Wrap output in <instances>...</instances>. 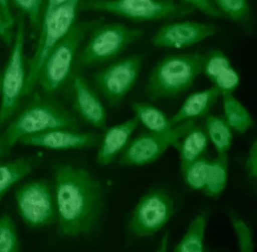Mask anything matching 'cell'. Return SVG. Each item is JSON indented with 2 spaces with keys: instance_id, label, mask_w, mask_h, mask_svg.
Instances as JSON below:
<instances>
[{
  "instance_id": "7a4b0ae2",
  "label": "cell",
  "mask_w": 257,
  "mask_h": 252,
  "mask_svg": "<svg viewBox=\"0 0 257 252\" xmlns=\"http://www.w3.org/2000/svg\"><path fill=\"white\" fill-rule=\"evenodd\" d=\"M76 117L50 97L35 94L0 136L7 153L22 137L55 128L78 130Z\"/></svg>"
},
{
  "instance_id": "44dd1931",
  "label": "cell",
  "mask_w": 257,
  "mask_h": 252,
  "mask_svg": "<svg viewBox=\"0 0 257 252\" xmlns=\"http://www.w3.org/2000/svg\"><path fill=\"white\" fill-rule=\"evenodd\" d=\"M222 96L224 120L231 128L237 132H245L252 124L249 113L232 94Z\"/></svg>"
},
{
  "instance_id": "f35d334b",
  "label": "cell",
  "mask_w": 257,
  "mask_h": 252,
  "mask_svg": "<svg viewBox=\"0 0 257 252\" xmlns=\"http://www.w3.org/2000/svg\"><path fill=\"white\" fill-rule=\"evenodd\" d=\"M0 88H1V78H0Z\"/></svg>"
},
{
  "instance_id": "d590c367",
  "label": "cell",
  "mask_w": 257,
  "mask_h": 252,
  "mask_svg": "<svg viewBox=\"0 0 257 252\" xmlns=\"http://www.w3.org/2000/svg\"><path fill=\"white\" fill-rule=\"evenodd\" d=\"M13 23V22H4V24L0 26V35L5 34L6 30L11 27Z\"/></svg>"
},
{
  "instance_id": "277c9868",
  "label": "cell",
  "mask_w": 257,
  "mask_h": 252,
  "mask_svg": "<svg viewBox=\"0 0 257 252\" xmlns=\"http://www.w3.org/2000/svg\"><path fill=\"white\" fill-rule=\"evenodd\" d=\"M102 19L76 22L68 34L52 49L40 71L38 83L51 95L69 81L77 50L91 29Z\"/></svg>"
},
{
  "instance_id": "2e32d148",
  "label": "cell",
  "mask_w": 257,
  "mask_h": 252,
  "mask_svg": "<svg viewBox=\"0 0 257 252\" xmlns=\"http://www.w3.org/2000/svg\"><path fill=\"white\" fill-rule=\"evenodd\" d=\"M202 72L221 95L232 94L239 83L238 73L232 67L228 57L218 50H212L204 56Z\"/></svg>"
},
{
  "instance_id": "1f68e13d",
  "label": "cell",
  "mask_w": 257,
  "mask_h": 252,
  "mask_svg": "<svg viewBox=\"0 0 257 252\" xmlns=\"http://www.w3.org/2000/svg\"><path fill=\"white\" fill-rule=\"evenodd\" d=\"M246 168L250 176L256 178L257 176V142L252 144L246 162Z\"/></svg>"
},
{
  "instance_id": "f546056e",
  "label": "cell",
  "mask_w": 257,
  "mask_h": 252,
  "mask_svg": "<svg viewBox=\"0 0 257 252\" xmlns=\"http://www.w3.org/2000/svg\"><path fill=\"white\" fill-rule=\"evenodd\" d=\"M44 0H13L16 6L26 13L33 26H38Z\"/></svg>"
},
{
  "instance_id": "9a60e30c",
  "label": "cell",
  "mask_w": 257,
  "mask_h": 252,
  "mask_svg": "<svg viewBox=\"0 0 257 252\" xmlns=\"http://www.w3.org/2000/svg\"><path fill=\"white\" fill-rule=\"evenodd\" d=\"M69 81L75 111L85 122L104 130L107 127L106 114L97 94L78 71L73 72Z\"/></svg>"
},
{
  "instance_id": "74e56055",
  "label": "cell",
  "mask_w": 257,
  "mask_h": 252,
  "mask_svg": "<svg viewBox=\"0 0 257 252\" xmlns=\"http://www.w3.org/2000/svg\"><path fill=\"white\" fill-rule=\"evenodd\" d=\"M4 24V21H3V19L0 14V26L3 25Z\"/></svg>"
},
{
  "instance_id": "4dcf8cb0",
  "label": "cell",
  "mask_w": 257,
  "mask_h": 252,
  "mask_svg": "<svg viewBox=\"0 0 257 252\" xmlns=\"http://www.w3.org/2000/svg\"><path fill=\"white\" fill-rule=\"evenodd\" d=\"M189 6L214 18H221L223 15L210 0H182Z\"/></svg>"
},
{
  "instance_id": "83f0119b",
  "label": "cell",
  "mask_w": 257,
  "mask_h": 252,
  "mask_svg": "<svg viewBox=\"0 0 257 252\" xmlns=\"http://www.w3.org/2000/svg\"><path fill=\"white\" fill-rule=\"evenodd\" d=\"M19 247L15 225L8 214H4L0 217V252H17Z\"/></svg>"
},
{
  "instance_id": "ab89813d",
  "label": "cell",
  "mask_w": 257,
  "mask_h": 252,
  "mask_svg": "<svg viewBox=\"0 0 257 252\" xmlns=\"http://www.w3.org/2000/svg\"><path fill=\"white\" fill-rule=\"evenodd\" d=\"M2 197H0V201H1V200Z\"/></svg>"
},
{
  "instance_id": "d6a6232c",
  "label": "cell",
  "mask_w": 257,
  "mask_h": 252,
  "mask_svg": "<svg viewBox=\"0 0 257 252\" xmlns=\"http://www.w3.org/2000/svg\"><path fill=\"white\" fill-rule=\"evenodd\" d=\"M69 0H46L43 19L47 17L56 8L66 3Z\"/></svg>"
},
{
  "instance_id": "ba28073f",
  "label": "cell",
  "mask_w": 257,
  "mask_h": 252,
  "mask_svg": "<svg viewBox=\"0 0 257 252\" xmlns=\"http://www.w3.org/2000/svg\"><path fill=\"white\" fill-rule=\"evenodd\" d=\"M24 27L20 19L10 56L1 78L0 128L12 118L24 95L27 75L25 67Z\"/></svg>"
},
{
  "instance_id": "4fadbf2b",
  "label": "cell",
  "mask_w": 257,
  "mask_h": 252,
  "mask_svg": "<svg viewBox=\"0 0 257 252\" xmlns=\"http://www.w3.org/2000/svg\"><path fill=\"white\" fill-rule=\"evenodd\" d=\"M216 27L195 22L174 23L161 27L152 36V44L159 48H183L214 35Z\"/></svg>"
},
{
  "instance_id": "3957f363",
  "label": "cell",
  "mask_w": 257,
  "mask_h": 252,
  "mask_svg": "<svg viewBox=\"0 0 257 252\" xmlns=\"http://www.w3.org/2000/svg\"><path fill=\"white\" fill-rule=\"evenodd\" d=\"M204 56L198 52L170 55L154 67L146 86L149 99L158 100L184 92L202 72Z\"/></svg>"
},
{
  "instance_id": "7c38bea8",
  "label": "cell",
  "mask_w": 257,
  "mask_h": 252,
  "mask_svg": "<svg viewBox=\"0 0 257 252\" xmlns=\"http://www.w3.org/2000/svg\"><path fill=\"white\" fill-rule=\"evenodd\" d=\"M172 201L161 190H154L143 197L129 221L131 232L139 237L150 236L168 221L173 214Z\"/></svg>"
},
{
  "instance_id": "8fae6325",
  "label": "cell",
  "mask_w": 257,
  "mask_h": 252,
  "mask_svg": "<svg viewBox=\"0 0 257 252\" xmlns=\"http://www.w3.org/2000/svg\"><path fill=\"white\" fill-rule=\"evenodd\" d=\"M142 63V56L133 55L115 61L95 74V84L109 105H119L132 89Z\"/></svg>"
},
{
  "instance_id": "ffe728a7",
  "label": "cell",
  "mask_w": 257,
  "mask_h": 252,
  "mask_svg": "<svg viewBox=\"0 0 257 252\" xmlns=\"http://www.w3.org/2000/svg\"><path fill=\"white\" fill-rule=\"evenodd\" d=\"M131 107L139 123L150 132L162 133L173 127L170 119L162 111L151 104L134 102L131 103Z\"/></svg>"
},
{
  "instance_id": "d4e9b609",
  "label": "cell",
  "mask_w": 257,
  "mask_h": 252,
  "mask_svg": "<svg viewBox=\"0 0 257 252\" xmlns=\"http://www.w3.org/2000/svg\"><path fill=\"white\" fill-rule=\"evenodd\" d=\"M205 220L200 215L192 222L187 232L174 248L176 252H202Z\"/></svg>"
},
{
  "instance_id": "9c48e42d",
  "label": "cell",
  "mask_w": 257,
  "mask_h": 252,
  "mask_svg": "<svg viewBox=\"0 0 257 252\" xmlns=\"http://www.w3.org/2000/svg\"><path fill=\"white\" fill-rule=\"evenodd\" d=\"M195 124L194 119L182 122L162 133H143L129 141L119 159L122 165H142L155 160L171 145L177 144L179 139Z\"/></svg>"
},
{
  "instance_id": "ac0fdd59",
  "label": "cell",
  "mask_w": 257,
  "mask_h": 252,
  "mask_svg": "<svg viewBox=\"0 0 257 252\" xmlns=\"http://www.w3.org/2000/svg\"><path fill=\"white\" fill-rule=\"evenodd\" d=\"M220 95L219 91L213 86L190 94L178 111L170 118L171 124L174 125L206 115Z\"/></svg>"
},
{
  "instance_id": "cb8c5ba5",
  "label": "cell",
  "mask_w": 257,
  "mask_h": 252,
  "mask_svg": "<svg viewBox=\"0 0 257 252\" xmlns=\"http://www.w3.org/2000/svg\"><path fill=\"white\" fill-rule=\"evenodd\" d=\"M227 156L226 154L218 155L210 161L207 178L203 188L206 195L218 196L224 189L227 180Z\"/></svg>"
},
{
  "instance_id": "8d00e7d4",
  "label": "cell",
  "mask_w": 257,
  "mask_h": 252,
  "mask_svg": "<svg viewBox=\"0 0 257 252\" xmlns=\"http://www.w3.org/2000/svg\"><path fill=\"white\" fill-rule=\"evenodd\" d=\"M7 154L4 147V145L0 139V158L3 156L5 154Z\"/></svg>"
},
{
  "instance_id": "5bb4252c",
  "label": "cell",
  "mask_w": 257,
  "mask_h": 252,
  "mask_svg": "<svg viewBox=\"0 0 257 252\" xmlns=\"http://www.w3.org/2000/svg\"><path fill=\"white\" fill-rule=\"evenodd\" d=\"M101 135L94 132L55 128L24 136L19 142L28 146L41 147L53 150L82 149L97 146Z\"/></svg>"
},
{
  "instance_id": "484cf974",
  "label": "cell",
  "mask_w": 257,
  "mask_h": 252,
  "mask_svg": "<svg viewBox=\"0 0 257 252\" xmlns=\"http://www.w3.org/2000/svg\"><path fill=\"white\" fill-rule=\"evenodd\" d=\"M210 161L202 156L190 163L182 172L186 184L194 190L203 189L207 178Z\"/></svg>"
},
{
  "instance_id": "7402d4cb",
  "label": "cell",
  "mask_w": 257,
  "mask_h": 252,
  "mask_svg": "<svg viewBox=\"0 0 257 252\" xmlns=\"http://www.w3.org/2000/svg\"><path fill=\"white\" fill-rule=\"evenodd\" d=\"M34 166V161L29 158H20L0 162V197L13 185L31 173Z\"/></svg>"
},
{
  "instance_id": "d6986e66",
  "label": "cell",
  "mask_w": 257,
  "mask_h": 252,
  "mask_svg": "<svg viewBox=\"0 0 257 252\" xmlns=\"http://www.w3.org/2000/svg\"><path fill=\"white\" fill-rule=\"evenodd\" d=\"M182 137V141L176 144L180 151L182 172L190 163L203 156L209 140L205 128L195 124Z\"/></svg>"
},
{
  "instance_id": "4316f807",
  "label": "cell",
  "mask_w": 257,
  "mask_h": 252,
  "mask_svg": "<svg viewBox=\"0 0 257 252\" xmlns=\"http://www.w3.org/2000/svg\"><path fill=\"white\" fill-rule=\"evenodd\" d=\"M218 10L230 20L237 23L245 22L250 9L247 0H214Z\"/></svg>"
},
{
  "instance_id": "30bf717a",
  "label": "cell",
  "mask_w": 257,
  "mask_h": 252,
  "mask_svg": "<svg viewBox=\"0 0 257 252\" xmlns=\"http://www.w3.org/2000/svg\"><path fill=\"white\" fill-rule=\"evenodd\" d=\"M19 213L31 228L52 224L56 218L55 198L48 182L36 180L20 187L15 193Z\"/></svg>"
},
{
  "instance_id": "5b68a950",
  "label": "cell",
  "mask_w": 257,
  "mask_h": 252,
  "mask_svg": "<svg viewBox=\"0 0 257 252\" xmlns=\"http://www.w3.org/2000/svg\"><path fill=\"white\" fill-rule=\"evenodd\" d=\"M82 0H69L56 8L43 20L40 39L29 65L24 90L29 95L34 90L41 69L54 47L70 31L76 19Z\"/></svg>"
},
{
  "instance_id": "e575fe53",
  "label": "cell",
  "mask_w": 257,
  "mask_h": 252,
  "mask_svg": "<svg viewBox=\"0 0 257 252\" xmlns=\"http://www.w3.org/2000/svg\"><path fill=\"white\" fill-rule=\"evenodd\" d=\"M168 234H166L161 242L160 248L159 249V251H165L167 249V244H168Z\"/></svg>"
},
{
  "instance_id": "8992f818",
  "label": "cell",
  "mask_w": 257,
  "mask_h": 252,
  "mask_svg": "<svg viewBox=\"0 0 257 252\" xmlns=\"http://www.w3.org/2000/svg\"><path fill=\"white\" fill-rule=\"evenodd\" d=\"M86 45L76 61L80 67H87L114 58L127 46L140 38L143 31L120 23L100 22L89 33Z\"/></svg>"
},
{
  "instance_id": "836d02e7",
  "label": "cell",
  "mask_w": 257,
  "mask_h": 252,
  "mask_svg": "<svg viewBox=\"0 0 257 252\" xmlns=\"http://www.w3.org/2000/svg\"><path fill=\"white\" fill-rule=\"evenodd\" d=\"M0 10L3 21L13 22L8 5V0H0Z\"/></svg>"
},
{
  "instance_id": "603a6c76",
  "label": "cell",
  "mask_w": 257,
  "mask_h": 252,
  "mask_svg": "<svg viewBox=\"0 0 257 252\" xmlns=\"http://www.w3.org/2000/svg\"><path fill=\"white\" fill-rule=\"evenodd\" d=\"M205 129L218 155L226 154L231 144L232 135L231 128L225 120L217 116L208 115L205 118Z\"/></svg>"
},
{
  "instance_id": "52a82bcc",
  "label": "cell",
  "mask_w": 257,
  "mask_h": 252,
  "mask_svg": "<svg viewBox=\"0 0 257 252\" xmlns=\"http://www.w3.org/2000/svg\"><path fill=\"white\" fill-rule=\"evenodd\" d=\"M79 11L107 12L142 22L184 17L193 12L194 9L171 0H82Z\"/></svg>"
},
{
  "instance_id": "6da1fadb",
  "label": "cell",
  "mask_w": 257,
  "mask_h": 252,
  "mask_svg": "<svg viewBox=\"0 0 257 252\" xmlns=\"http://www.w3.org/2000/svg\"><path fill=\"white\" fill-rule=\"evenodd\" d=\"M54 174L59 232L72 237L89 233L103 209L101 184L86 170L70 164L57 165Z\"/></svg>"
},
{
  "instance_id": "f1b7e54d",
  "label": "cell",
  "mask_w": 257,
  "mask_h": 252,
  "mask_svg": "<svg viewBox=\"0 0 257 252\" xmlns=\"http://www.w3.org/2000/svg\"><path fill=\"white\" fill-rule=\"evenodd\" d=\"M232 223L237 234L240 249L242 252L253 251V243L250 231L248 226L241 220L232 218Z\"/></svg>"
},
{
  "instance_id": "e0dca14e",
  "label": "cell",
  "mask_w": 257,
  "mask_h": 252,
  "mask_svg": "<svg viewBox=\"0 0 257 252\" xmlns=\"http://www.w3.org/2000/svg\"><path fill=\"white\" fill-rule=\"evenodd\" d=\"M139 124L137 118L134 116L123 122L106 127L99 144L96 155L98 164L106 165L110 163L118 153L124 149Z\"/></svg>"
}]
</instances>
